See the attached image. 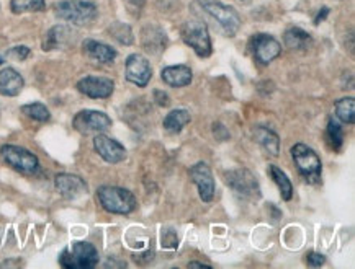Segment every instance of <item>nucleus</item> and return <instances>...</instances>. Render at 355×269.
<instances>
[{
	"mask_svg": "<svg viewBox=\"0 0 355 269\" xmlns=\"http://www.w3.org/2000/svg\"><path fill=\"white\" fill-rule=\"evenodd\" d=\"M306 263L309 264V266H313V268H320V266H322V264L326 263V258L322 257L321 253L311 252V253L306 254Z\"/></svg>",
	"mask_w": 355,
	"mask_h": 269,
	"instance_id": "32",
	"label": "nucleus"
},
{
	"mask_svg": "<svg viewBox=\"0 0 355 269\" xmlns=\"http://www.w3.org/2000/svg\"><path fill=\"white\" fill-rule=\"evenodd\" d=\"M226 185L234 191L236 196L248 201H257L261 198V186L257 183V178L245 168H238L225 173Z\"/></svg>",
	"mask_w": 355,
	"mask_h": 269,
	"instance_id": "7",
	"label": "nucleus"
},
{
	"mask_svg": "<svg viewBox=\"0 0 355 269\" xmlns=\"http://www.w3.org/2000/svg\"><path fill=\"white\" fill-rule=\"evenodd\" d=\"M76 33L71 26L56 25L48 31L43 41V51H59V49H67L74 43Z\"/></svg>",
	"mask_w": 355,
	"mask_h": 269,
	"instance_id": "16",
	"label": "nucleus"
},
{
	"mask_svg": "<svg viewBox=\"0 0 355 269\" xmlns=\"http://www.w3.org/2000/svg\"><path fill=\"white\" fill-rule=\"evenodd\" d=\"M327 15H329V8H327V7H322V8H321V12L318 13V17L315 18V25H320L321 21L324 20V18H326Z\"/></svg>",
	"mask_w": 355,
	"mask_h": 269,
	"instance_id": "36",
	"label": "nucleus"
},
{
	"mask_svg": "<svg viewBox=\"0 0 355 269\" xmlns=\"http://www.w3.org/2000/svg\"><path fill=\"white\" fill-rule=\"evenodd\" d=\"M108 33H110L113 39H116L120 44H125V46H130L135 41L133 31H131L128 25L121 24V21H115V24L108 28Z\"/></svg>",
	"mask_w": 355,
	"mask_h": 269,
	"instance_id": "27",
	"label": "nucleus"
},
{
	"mask_svg": "<svg viewBox=\"0 0 355 269\" xmlns=\"http://www.w3.org/2000/svg\"><path fill=\"white\" fill-rule=\"evenodd\" d=\"M98 259L97 248L89 241H76L59 254V264L66 269H92Z\"/></svg>",
	"mask_w": 355,
	"mask_h": 269,
	"instance_id": "4",
	"label": "nucleus"
},
{
	"mask_svg": "<svg viewBox=\"0 0 355 269\" xmlns=\"http://www.w3.org/2000/svg\"><path fill=\"white\" fill-rule=\"evenodd\" d=\"M249 49L250 53H252L254 59H256L257 62L263 64V66L270 64L282 54V44L274 38V36L266 33L254 35L249 41Z\"/></svg>",
	"mask_w": 355,
	"mask_h": 269,
	"instance_id": "10",
	"label": "nucleus"
},
{
	"mask_svg": "<svg viewBox=\"0 0 355 269\" xmlns=\"http://www.w3.org/2000/svg\"><path fill=\"white\" fill-rule=\"evenodd\" d=\"M125 69L126 80L136 86H146L153 77L151 64H149V61L144 56H141V54H131V56H128Z\"/></svg>",
	"mask_w": 355,
	"mask_h": 269,
	"instance_id": "12",
	"label": "nucleus"
},
{
	"mask_svg": "<svg viewBox=\"0 0 355 269\" xmlns=\"http://www.w3.org/2000/svg\"><path fill=\"white\" fill-rule=\"evenodd\" d=\"M72 126L77 132L84 136L100 134V132L110 129L112 120L110 116L103 111H95V109H82L72 120Z\"/></svg>",
	"mask_w": 355,
	"mask_h": 269,
	"instance_id": "9",
	"label": "nucleus"
},
{
	"mask_svg": "<svg viewBox=\"0 0 355 269\" xmlns=\"http://www.w3.org/2000/svg\"><path fill=\"white\" fill-rule=\"evenodd\" d=\"M189 268H211L210 264H207V263H197V261H192L189 264Z\"/></svg>",
	"mask_w": 355,
	"mask_h": 269,
	"instance_id": "37",
	"label": "nucleus"
},
{
	"mask_svg": "<svg viewBox=\"0 0 355 269\" xmlns=\"http://www.w3.org/2000/svg\"><path fill=\"white\" fill-rule=\"evenodd\" d=\"M336 118L345 124H354L355 122V100L354 98H343L334 104Z\"/></svg>",
	"mask_w": 355,
	"mask_h": 269,
	"instance_id": "25",
	"label": "nucleus"
},
{
	"mask_svg": "<svg viewBox=\"0 0 355 269\" xmlns=\"http://www.w3.org/2000/svg\"><path fill=\"white\" fill-rule=\"evenodd\" d=\"M311 35L306 33V31L298 28V26H293V28H288L284 35V43L288 49H293V51H303V49H308L309 44H311Z\"/></svg>",
	"mask_w": 355,
	"mask_h": 269,
	"instance_id": "22",
	"label": "nucleus"
},
{
	"mask_svg": "<svg viewBox=\"0 0 355 269\" xmlns=\"http://www.w3.org/2000/svg\"><path fill=\"white\" fill-rule=\"evenodd\" d=\"M94 149L108 163H120L126 158V149L118 140L98 134L94 139Z\"/></svg>",
	"mask_w": 355,
	"mask_h": 269,
	"instance_id": "15",
	"label": "nucleus"
},
{
	"mask_svg": "<svg viewBox=\"0 0 355 269\" xmlns=\"http://www.w3.org/2000/svg\"><path fill=\"white\" fill-rule=\"evenodd\" d=\"M56 189L66 199H77L87 194V183L80 176L71 175V173H59L54 180Z\"/></svg>",
	"mask_w": 355,
	"mask_h": 269,
	"instance_id": "14",
	"label": "nucleus"
},
{
	"mask_svg": "<svg viewBox=\"0 0 355 269\" xmlns=\"http://www.w3.org/2000/svg\"><path fill=\"white\" fill-rule=\"evenodd\" d=\"M190 178L195 185H197L200 198L203 203H211L215 198V180H213V173L207 163L198 162L190 168Z\"/></svg>",
	"mask_w": 355,
	"mask_h": 269,
	"instance_id": "13",
	"label": "nucleus"
},
{
	"mask_svg": "<svg viewBox=\"0 0 355 269\" xmlns=\"http://www.w3.org/2000/svg\"><path fill=\"white\" fill-rule=\"evenodd\" d=\"M97 198L107 212L120 214V216L131 214L138 206L135 194L120 186H100Z\"/></svg>",
	"mask_w": 355,
	"mask_h": 269,
	"instance_id": "2",
	"label": "nucleus"
},
{
	"mask_svg": "<svg viewBox=\"0 0 355 269\" xmlns=\"http://www.w3.org/2000/svg\"><path fill=\"white\" fill-rule=\"evenodd\" d=\"M141 43L148 53L161 54L167 46L166 31L157 25H146L143 33H141Z\"/></svg>",
	"mask_w": 355,
	"mask_h": 269,
	"instance_id": "17",
	"label": "nucleus"
},
{
	"mask_svg": "<svg viewBox=\"0 0 355 269\" xmlns=\"http://www.w3.org/2000/svg\"><path fill=\"white\" fill-rule=\"evenodd\" d=\"M30 48H26V46H15V48H12L10 51H8V56L10 57H13V59H17V61H25L26 57L30 56Z\"/></svg>",
	"mask_w": 355,
	"mask_h": 269,
	"instance_id": "31",
	"label": "nucleus"
},
{
	"mask_svg": "<svg viewBox=\"0 0 355 269\" xmlns=\"http://www.w3.org/2000/svg\"><path fill=\"white\" fill-rule=\"evenodd\" d=\"M82 51L85 56L98 64H112L116 59V51L105 43L95 39H85L82 43Z\"/></svg>",
	"mask_w": 355,
	"mask_h": 269,
	"instance_id": "18",
	"label": "nucleus"
},
{
	"mask_svg": "<svg viewBox=\"0 0 355 269\" xmlns=\"http://www.w3.org/2000/svg\"><path fill=\"white\" fill-rule=\"evenodd\" d=\"M21 113L38 122H46L49 121V118H51V113H49V109L44 106L43 103L24 104V106H21Z\"/></svg>",
	"mask_w": 355,
	"mask_h": 269,
	"instance_id": "28",
	"label": "nucleus"
},
{
	"mask_svg": "<svg viewBox=\"0 0 355 269\" xmlns=\"http://www.w3.org/2000/svg\"><path fill=\"white\" fill-rule=\"evenodd\" d=\"M180 36L198 57H210L213 53L211 38L207 24L202 20H187L180 28Z\"/></svg>",
	"mask_w": 355,
	"mask_h": 269,
	"instance_id": "5",
	"label": "nucleus"
},
{
	"mask_svg": "<svg viewBox=\"0 0 355 269\" xmlns=\"http://www.w3.org/2000/svg\"><path fill=\"white\" fill-rule=\"evenodd\" d=\"M125 2V6L128 7V10L133 13V15H139L141 10H143L146 0H123Z\"/></svg>",
	"mask_w": 355,
	"mask_h": 269,
	"instance_id": "33",
	"label": "nucleus"
},
{
	"mask_svg": "<svg viewBox=\"0 0 355 269\" xmlns=\"http://www.w3.org/2000/svg\"><path fill=\"white\" fill-rule=\"evenodd\" d=\"M2 158L6 160L8 167H12L13 170L24 173V175H35L40 168L38 157L35 154H31L30 150L24 147H18V145H2L0 149Z\"/></svg>",
	"mask_w": 355,
	"mask_h": 269,
	"instance_id": "8",
	"label": "nucleus"
},
{
	"mask_svg": "<svg viewBox=\"0 0 355 269\" xmlns=\"http://www.w3.org/2000/svg\"><path fill=\"white\" fill-rule=\"evenodd\" d=\"M77 90L85 97L100 100L112 97L113 90H115V82L108 77H98V75H87L84 79L77 82Z\"/></svg>",
	"mask_w": 355,
	"mask_h": 269,
	"instance_id": "11",
	"label": "nucleus"
},
{
	"mask_svg": "<svg viewBox=\"0 0 355 269\" xmlns=\"http://www.w3.org/2000/svg\"><path fill=\"white\" fill-rule=\"evenodd\" d=\"M162 245L166 246V248H177V245H179V236H177L174 230L162 232Z\"/></svg>",
	"mask_w": 355,
	"mask_h": 269,
	"instance_id": "30",
	"label": "nucleus"
},
{
	"mask_svg": "<svg viewBox=\"0 0 355 269\" xmlns=\"http://www.w3.org/2000/svg\"><path fill=\"white\" fill-rule=\"evenodd\" d=\"M326 134H327V140H329L332 150H334V152H339L344 145V131L338 122V120L329 118V121H327Z\"/></svg>",
	"mask_w": 355,
	"mask_h": 269,
	"instance_id": "26",
	"label": "nucleus"
},
{
	"mask_svg": "<svg viewBox=\"0 0 355 269\" xmlns=\"http://www.w3.org/2000/svg\"><path fill=\"white\" fill-rule=\"evenodd\" d=\"M192 12L203 24H211L221 35L233 38L241 28V17L233 7L216 0H193Z\"/></svg>",
	"mask_w": 355,
	"mask_h": 269,
	"instance_id": "1",
	"label": "nucleus"
},
{
	"mask_svg": "<svg viewBox=\"0 0 355 269\" xmlns=\"http://www.w3.org/2000/svg\"><path fill=\"white\" fill-rule=\"evenodd\" d=\"M161 79L164 84L180 89V86H187L192 84L193 74L189 66H169L162 69Z\"/></svg>",
	"mask_w": 355,
	"mask_h": 269,
	"instance_id": "19",
	"label": "nucleus"
},
{
	"mask_svg": "<svg viewBox=\"0 0 355 269\" xmlns=\"http://www.w3.org/2000/svg\"><path fill=\"white\" fill-rule=\"evenodd\" d=\"M190 120H192V118H190V113L187 111V109H174V111H171L169 115L164 118L162 126L164 129L171 132V134H177V132H180L187 124H189Z\"/></svg>",
	"mask_w": 355,
	"mask_h": 269,
	"instance_id": "23",
	"label": "nucleus"
},
{
	"mask_svg": "<svg viewBox=\"0 0 355 269\" xmlns=\"http://www.w3.org/2000/svg\"><path fill=\"white\" fill-rule=\"evenodd\" d=\"M213 134H215V138L218 140H226L227 138H230V132H227L226 127L223 126V124H220V122L213 126Z\"/></svg>",
	"mask_w": 355,
	"mask_h": 269,
	"instance_id": "35",
	"label": "nucleus"
},
{
	"mask_svg": "<svg viewBox=\"0 0 355 269\" xmlns=\"http://www.w3.org/2000/svg\"><path fill=\"white\" fill-rule=\"evenodd\" d=\"M159 2H161V3H162V2H166V0H159Z\"/></svg>",
	"mask_w": 355,
	"mask_h": 269,
	"instance_id": "39",
	"label": "nucleus"
},
{
	"mask_svg": "<svg viewBox=\"0 0 355 269\" xmlns=\"http://www.w3.org/2000/svg\"><path fill=\"white\" fill-rule=\"evenodd\" d=\"M252 136H254V140H256V142L261 145L267 154L274 155V157H277V155L280 154V138L272 129L259 126L254 129Z\"/></svg>",
	"mask_w": 355,
	"mask_h": 269,
	"instance_id": "21",
	"label": "nucleus"
},
{
	"mask_svg": "<svg viewBox=\"0 0 355 269\" xmlns=\"http://www.w3.org/2000/svg\"><path fill=\"white\" fill-rule=\"evenodd\" d=\"M268 175L272 176L274 183L279 186L282 199L290 201L293 198V185H291L288 176H286V173L282 171V168H279L277 165H268Z\"/></svg>",
	"mask_w": 355,
	"mask_h": 269,
	"instance_id": "24",
	"label": "nucleus"
},
{
	"mask_svg": "<svg viewBox=\"0 0 355 269\" xmlns=\"http://www.w3.org/2000/svg\"><path fill=\"white\" fill-rule=\"evenodd\" d=\"M24 77L12 67L0 71V95L2 97H17L24 90Z\"/></svg>",
	"mask_w": 355,
	"mask_h": 269,
	"instance_id": "20",
	"label": "nucleus"
},
{
	"mask_svg": "<svg viewBox=\"0 0 355 269\" xmlns=\"http://www.w3.org/2000/svg\"><path fill=\"white\" fill-rule=\"evenodd\" d=\"M54 13L67 24L85 26L97 18V6L89 0H62L54 6Z\"/></svg>",
	"mask_w": 355,
	"mask_h": 269,
	"instance_id": "3",
	"label": "nucleus"
},
{
	"mask_svg": "<svg viewBox=\"0 0 355 269\" xmlns=\"http://www.w3.org/2000/svg\"><path fill=\"white\" fill-rule=\"evenodd\" d=\"M3 64V56H0V66H2Z\"/></svg>",
	"mask_w": 355,
	"mask_h": 269,
	"instance_id": "38",
	"label": "nucleus"
},
{
	"mask_svg": "<svg viewBox=\"0 0 355 269\" xmlns=\"http://www.w3.org/2000/svg\"><path fill=\"white\" fill-rule=\"evenodd\" d=\"M291 157L297 165L300 175L308 181L309 185H318L321 181V158L311 147L304 144H295L291 147Z\"/></svg>",
	"mask_w": 355,
	"mask_h": 269,
	"instance_id": "6",
	"label": "nucleus"
},
{
	"mask_svg": "<svg viewBox=\"0 0 355 269\" xmlns=\"http://www.w3.org/2000/svg\"><path fill=\"white\" fill-rule=\"evenodd\" d=\"M10 8L13 13L41 12L46 8V2L44 0H12Z\"/></svg>",
	"mask_w": 355,
	"mask_h": 269,
	"instance_id": "29",
	"label": "nucleus"
},
{
	"mask_svg": "<svg viewBox=\"0 0 355 269\" xmlns=\"http://www.w3.org/2000/svg\"><path fill=\"white\" fill-rule=\"evenodd\" d=\"M154 102H156L159 106H169L171 104V98L169 95L166 92H162V90H154Z\"/></svg>",
	"mask_w": 355,
	"mask_h": 269,
	"instance_id": "34",
	"label": "nucleus"
},
{
	"mask_svg": "<svg viewBox=\"0 0 355 269\" xmlns=\"http://www.w3.org/2000/svg\"><path fill=\"white\" fill-rule=\"evenodd\" d=\"M243 2H245V0H243Z\"/></svg>",
	"mask_w": 355,
	"mask_h": 269,
	"instance_id": "40",
	"label": "nucleus"
}]
</instances>
